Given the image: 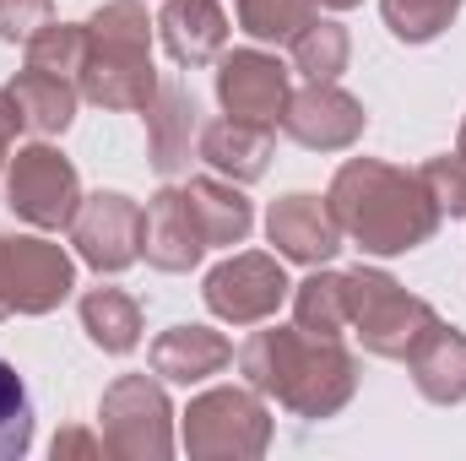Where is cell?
Here are the masks:
<instances>
[{"label":"cell","mask_w":466,"mask_h":461,"mask_svg":"<svg viewBox=\"0 0 466 461\" xmlns=\"http://www.w3.org/2000/svg\"><path fill=\"white\" fill-rule=\"evenodd\" d=\"M238 374L249 391L299 418H337L358 391V358L342 347V337H309L299 326L255 332L238 347Z\"/></svg>","instance_id":"6da1fadb"},{"label":"cell","mask_w":466,"mask_h":461,"mask_svg":"<svg viewBox=\"0 0 466 461\" xmlns=\"http://www.w3.org/2000/svg\"><path fill=\"white\" fill-rule=\"evenodd\" d=\"M326 201H331V218L342 223V233L363 255H380V261L429 244L440 229V207L429 201L423 179L396 163H380V158H348L337 169Z\"/></svg>","instance_id":"7a4b0ae2"},{"label":"cell","mask_w":466,"mask_h":461,"mask_svg":"<svg viewBox=\"0 0 466 461\" xmlns=\"http://www.w3.org/2000/svg\"><path fill=\"white\" fill-rule=\"evenodd\" d=\"M152 16L141 0H104L87 16V60H82V98L115 115H136L157 98L152 66Z\"/></svg>","instance_id":"3957f363"},{"label":"cell","mask_w":466,"mask_h":461,"mask_svg":"<svg viewBox=\"0 0 466 461\" xmlns=\"http://www.w3.org/2000/svg\"><path fill=\"white\" fill-rule=\"evenodd\" d=\"M179 446L190 461H255L271 451V407L249 385H212L179 413Z\"/></svg>","instance_id":"277c9868"},{"label":"cell","mask_w":466,"mask_h":461,"mask_svg":"<svg viewBox=\"0 0 466 461\" xmlns=\"http://www.w3.org/2000/svg\"><path fill=\"white\" fill-rule=\"evenodd\" d=\"M348 277V326L358 332L363 353L374 358H401L429 337V326L440 321L434 304H423L418 293H407L390 271L380 266H352Z\"/></svg>","instance_id":"5b68a950"},{"label":"cell","mask_w":466,"mask_h":461,"mask_svg":"<svg viewBox=\"0 0 466 461\" xmlns=\"http://www.w3.org/2000/svg\"><path fill=\"white\" fill-rule=\"evenodd\" d=\"M104 446L119 461H168L174 456V402L152 374H119L98 402Z\"/></svg>","instance_id":"8992f818"},{"label":"cell","mask_w":466,"mask_h":461,"mask_svg":"<svg viewBox=\"0 0 466 461\" xmlns=\"http://www.w3.org/2000/svg\"><path fill=\"white\" fill-rule=\"evenodd\" d=\"M5 207L22 223H33V229H44V233L71 229V218L82 207L76 163L60 147H49V141L16 147V158L5 163Z\"/></svg>","instance_id":"52a82bcc"},{"label":"cell","mask_w":466,"mask_h":461,"mask_svg":"<svg viewBox=\"0 0 466 461\" xmlns=\"http://www.w3.org/2000/svg\"><path fill=\"white\" fill-rule=\"evenodd\" d=\"M207 310L223 321V326H260L271 321L288 299H293V282L282 271V255H266V250H238L223 266L207 271Z\"/></svg>","instance_id":"ba28073f"},{"label":"cell","mask_w":466,"mask_h":461,"mask_svg":"<svg viewBox=\"0 0 466 461\" xmlns=\"http://www.w3.org/2000/svg\"><path fill=\"white\" fill-rule=\"evenodd\" d=\"M76 293V261L44 239V233H16L5 239V304L11 315H49Z\"/></svg>","instance_id":"9c48e42d"},{"label":"cell","mask_w":466,"mask_h":461,"mask_svg":"<svg viewBox=\"0 0 466 461\" xmlns=\"http://www.w3.org/2000/svg\"><path fill=\"white\" fill-rule=\"evenodd\" d=\"M71 244L98 277H115L125 266H136L141 261V207L119 190L82 196V207L71 218Z\"/></svg>","instance_id":"30bf717a"},{"label":"cell","mask_w":466,"mask_h":461,"mask_svg":"<svg viewBox=\"0 0 466 461\" xmlns=\"http://www.w3.org/2000/svg\"><path fill=\"white\" fill-rule=\"evenodd\" d=\"M288 98H293V82H288V66L277 55H266V49L218 55V104L228 119H249V125L277 130Z\"/></svg>","instance_id":"8fae6325"},{"label":"cell","mask_w":466,"mask_h":461,"mask_svg":"<svg viewBox=\"0 0 466 461\" xmlns=\"http://www.w3.org/2000/svg\"><path fill=\"white\" fill-rule=\"evenodd\" d=\"M363 125H369L363 104L352 93H342L337 82H309L282 109V130L299 147H309V152H348L352 141L363 136Z\"/></svg>","instance_id":"7c38bea8"},{"label":"cell","mask_w":466,"mask_h":461,"mask_svg":"<svg viewBox=\"0 0 466 461\" xmlns=\"http://www.w3.org/2000/svg\"><path fill=\"white\" fill-rule=\"evenodd\" d=\"M266 239L277 244L282 261H299V266H326L337 250H342V223L331 218V201L309 196V190H293L282 201H271L266 212Z\"/></svg>","instance_id":"4fadbf2b"},{"label":"cell","mask_w":466,"mask_h":461,"mask_svg":"<svg viewBox=\"0 0 466 461\" xmlns=\"http://www.w3.org/2000/svg\"><path fill=\"white\" fill-rule=\"evenodd\" d=\"M141 255L157 271H190V266H201L207 239H201L196 218H190L185 190L163 185L157 196H147V212H141Z\"/></svg>","instance_id":"5bb4252c"},{"label":"cell","mask_w":466,"mask_h":461,"mask_svg":"<svg viewBox=\"0 0 466 461\" xmlns=\"http://www.w3.org/2000/svg\"><path fill=\"white\" fill-rule=\"evenodd\" d=\"M157 38L174 66H212L228 49V11L223 0H163L157 11Z\"/></svg>","instance_id":"9a60e30c"},{"label":"cell","mask_w":466,"mask_h":461,"mask_svg":"<svg viewBox=\"0 0 466 461\" xmlns=\"http://www.w3.org/2000/svg\"><path fill=\"white\" fill-rule=\"evenodd\" d=\"M141 115H147V158L157 174H179L190 152H201V109L179 82H157V98Z\"/></svg>","instance_id":"2e32d148"},{"label":"cell","mask_w":466,"mask_h":461,"mask_svg":"<svg viewBox=\"0 0 466 461\" xmlns=\"http://www.w3.org/2000/svg\"><path fill=\"white\" fill-rule=\"evenodd\" d=\"M5 98H11V115H16L22 130H33V136H66L71 119H76V104H82V87L71 77L22 66L5 82Z\"/></svg>","instance_id":"e0dca14e"},{"label":"cell","mask_w":466,"mask_h":461,"mask_svg":"<svg viewBox=\"0 0 466 461\" xmlns=\"http://www.w3.org/2000/svg\"><path fill=\"white\" fill-rule=\"evenodd\" d=\"M233 364V343L212 326H168L152 343V374L174 385H201Z\"/></svg>","instance_id":"ac0fdd59"},{"label":"cell","mask_w":466,"mask_h":461,"mask_svg":"<svg viewBox=\"0 0 466 461\" xmlns=\"http://www.w3.org/2000/svg\"><path fill=\"white\" fill-rule=\"evenodd\" d=\"M185 201H190V218H196V229L207 239V250H233V244H244L249 229H255L249 196H244L233 179H223V174L190 179V185H185Z\"/></svg>","instance_id":"d6986e66"},{"label":"cell","mask_w":466,"mask_h":461,"mask_svg":"<svg viewBox=\"0 0 466 461\" xmlns=\"http://www.w3.org/2000/svg\"><path fill=\"white\" fill-rule=\"evenodd\" d=\"M201 158H207L212 174H223L233 185H255L271 169V130L223 115L201 130Z\"/></svg>","instance_id":"ffe728a7"},{"label":"cell","mask_w":466,"mask_h":461,"mask_svg":"<svg viewBox=\"0 0 466 461\" xmlns=\"http://www.w3.org/2000/svg\"><path fill=\"white\" fill-rule=\"evenodd\" d=\"M407 369H412V385H418L434 407H456L466 396V337L456 326L434 321L429 337L407 353Z\"/></svg>","instance_id":"44dd1931"},{"label":"cell","mask_w":466,"mask_h":461,"mask_svg":"<svg viewBox=\"0 0 466 461\" xmlns=\"http://www.w3.org/2000/svg\"><path fill=\"white\" fill-rule=\"evenodd\" d=\"M82 332L104 353H130L141 343V304L125 288H87L82 293Z\"/></svg>","instance_id":"7402d4cb"},{"label":"cell","mask_w":466,"mask_h":461,"mask_svg":"<svg viewBox=\"0 0 466 461\" xmlns=\"http://www.w3.org/2000/svg\"><path fill=\"white\" fill-rule=\"evenodd\" d=\"M293 326L309 337H342L348 332V277L315 266V277L293 282Z\"/></svg>","instance_id":"603a6c76"},{"label":"cell","mask_w":466,"mask_h":461,"mask_svg":"<svg viewBox=\"0 0 466 461\" xmlns=\"http://www.w3.org/2000/svg\"><path fill=\"white\" fill-rule=\"evenodd\" d=\"M348 60H352V38H348V27L331 22V16H315L293 38V71L309 77V82H337L348 71Z\"/></svg>","instance_id":"cb8c5ba5"},{"label":"cell","mask_w":466,"mask_h":461,"mask_svg":"<svg viewBox=\"0 0 466 461\" xmlns=\"http://www.w3.org/2000/svg\"><path fill=\"white\" fill-rule=\"evenodd\" d=\"M315 0H233V16L255 44H293L315 22Z\"/></svg>","instance_id":"d4e9b609"},{"label":"cell","mask_w":466,"mask_h":461,"mask_svg":"<svg viewBox=\"0 0 466 461\" xmlns=\"http://www.w3.org/2000/svg\"><path fill=\"white\" fill-rule=\"evenodd\" d=\"M27 66L33 71H55V77H82V60H87V22H49L38 27L27 44Z\"/></svg>","instance_id":"484cf974"},{"label":"cell","mask_w":466,"mask_h":461,"mask_svg":"<svg viewBox=\"0 0 466 461\" xmlns=\"http://www.w3.org/2000/svg\"><path fill=\"white\" fill-rule=\"evenodd\" d=\"M461 5L466 0H380V16L401 44H434L461 16Z\"/></svg>","instance_id":"4316f807"},{"label":"cell","mask_w":466,"mask_h":461,"mask_svg":"<svg viewBox=\"0 0 466 461\" xmlns=\"http://www.w3.org/2000/svg\"><path fill=\"white\" fill-rule=\"evenodd\" d=\"M27 446H33V402L22 374L0 358V461L27 456Z\"/></svg>","instance_id":"83f0119b"},{"label":"cell","mask_w":466,"mask_h":461,"mask_svg":"<svg viewBox=\"0 0 466 461\" xmlns=\"http://www.w3.org/2000/svg\"><path fill=\"white\" fill-rule=\"evenodd\" d=\"M429 201L440 207V218H466V158L461 152H445V158H429L418 169Z\"/></svg>","instance_id":"f1b7e54d"},{"label":"cell","mask_w":466,"mask_h":461,"mask_svg":"<svg viewBox=\"0 0 466 461\" xmlns=\"http://www.w3.org/2000/svg\"><path fill=\"white\" fill-rule=\"evenodd\" d=\"M49 22H55V0H0V38L5 44H27Z\"/></svg>","instance_id":"f546056e"},{"label":"cell","mask_w":466,"mask_h":461,"mask_svg":"<svg viewBox=\"0 0 466 461\" xmlns=\"http://www.w3.org/2000/svg\"><path fill=\"white\" fill-rule=\"evenodd\" d=\"M49 451H55V461H98V456H109L104 435H87V429H60Z\"/></svg>","instance_id":"4dcf8cb0"},{"label":"cell","mask_w":466,"mask_h":461,"mask_svg":"<svg viewBox=\"0 0 466 461\" xmlns=\"http://www.w3.org/2000/svg\"><path fill=\"white\" fill-rule=\"evenodd\" d=\"M22 125L11 115V98H5V87H0V179H5V163H11V136H16Z\"/></svg>","instance_id":"1f68e13d"},{"label":"cell","mask_w":466,"mask_h":461,"mask_svg":"<svg viewBox=\"0 0 466 461\" xmlns=\"http://www.w3.org/2000/svg\"><path fill=\"white\" fill-rule=\"evenodd\" d=\"M11 315V304H5V239H0V321Z\"/></svg>","instance_id":"d6a6232c"},{"label":"cell","mask_w":466,"mask_h":461,"mask_svg":"<svg viewBox=\"0 0 466 461\" xmlns=\"http://www.w3.org/2000/svg\"><path fill=\"white\" fill-rule=\"evenodd\" d=\"M320 11H352V5H363V0H315Z\"/></svg>","instance_id":"836d02e7"},{"label":"cell","mask_w":466,"mask_h":461,"mask_svg":"<svg viewBox=\"0 0 466 461\" xmlns=\"http://www.w3.org/2000/svg\"><path fill=\"white\" fill-rule=\"evenodd\" d=\"M456 152L466 158V119H461V136H456Z\"/></svg>","instance_id":"e575fe53"}]
</instances>
